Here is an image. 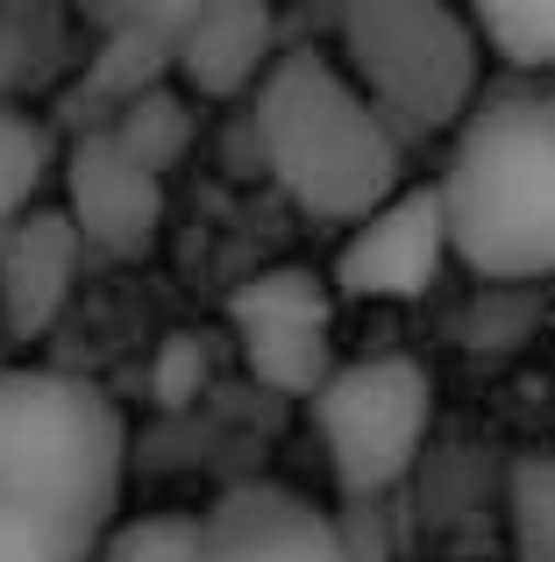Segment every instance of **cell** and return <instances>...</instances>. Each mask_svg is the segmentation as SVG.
<instances>
[{
    "label": "cell",
    "mask_w": 555,
    "mask_h": 562,
    "mask_svg": "<svg viewBox=\"0 0 555 562\" xmlns=\"http://www.w3.org/2000/svg\"><path fill=\"white\" fill-rule=\"evenodd\" d=\"M449 257L477 285H548L555 278V79L485 93L449 136L434 179Z\"/></svg>",
    "instance_id": "6da1fadb"
},
{
    "label": "cell",
    "mask_w": 555,
    "mask_h": 562,
    "mask_svg": "<svg viewBox=\"0 0 555 562\" xmlns=\"http://www.w3.org/2000/svg\"><path fill=\"white\" fill-rule=\"evenodd\" d=\"M250 136H257V157H264V171L278 179V192L306 221L356 228L363 214H377L406 186L399 136L349 86L335 50H314V43L278 50V65L257 79Z\"/></svg>",
    "instance_id": "7a4b0ae2"
},
{
    "label": "cell",
    "mask_w": 555,
    "mask_h": 562,
    "mask_svg": "<svg viewBox=\"0 0 555 562\" xmlns=\"http://www.w3.org/2000/svg\"><path fill=\"white\" fill-rule=\"evenodd\" d=\"M128 484V420L93 378L0 371V513L107 541Z\"/></svg>",
    "instance_id": "3957f363"
},
{
    "label": "cell",
    "mask_w": 555,
    "mask_h": 562,
    "mask_svg": "<svg viewBox=\"0 0 555 562\" xmlns=\"http://www.w3.org/2000/svg\"><path fill=\"white\" fill-rule=\"evenodd\" d=\"M335 65L406 150L463 128L485 86V43L442 0H356L335 22Z\"/></svg>",
    "instance_id": "277c9868"
},
{
    "label": "cell",
    "mask_w": 555,
    "mask_h": 562,
    "mask_svg": "<svg viewBox=\"0 0 555 562\" xmlns=\"http://www.w3.org/2000/svg\"><path fill=\"white\" fill-rule=\"evenodd\" d=\"M93 562H349L342 520L285 484H236L200 513L122 520Z\"/></svg>",
    "instance_id": "5b68a950"
},
{
    "label": "cell",
    "mask_w": 555,
    "mask_h": 562,
    "mask_svg": "<svg viewBox=\"0 0 555 562\" xmlns=\"http://www.w3.org/2000/svg\"><path fill=\"white\" fill-rule=\"evenodd\" d=\"M306 406H314L320 449H328L342 498L371 506L392 484L414 477L420 449H428L434 378L420 357H356V363H335Z\"/></svg>",
    "instance_id": "8992f818"
},
{
    "label": "cell",
    "mask_w": 555,
    "mask_h": 562,
    "mask_svg": "<svg viewBox=\"0 0 555 562\" xmlns=\"http://www.w3.org/2000/svg\"><path fill=\"white\" fill-rule=\"evenodd\" d=\"M228 328H236L250 378L285 398H314L335 371V292L306 263L242 278L228 300Z\"/></svg>",
    "instance_id": "52a82bcc"
},
{
    "label": "cell",
    "mask_w": 555,
    "mask_h": 562,
    "mask_svg": "<svg viewBox=\"0 0 555 562\" xmlns=\"http://www.w3.org/2000/svg\"><path fill=\"white\" fill-rule=\"evenodd\" d=\"M57 214L71 221L79 249L136 263L157 249V228H165V179L143 157H128L107 128H86L65 150V206Z\"/></svg>",
    "instance_id": "ba28073f"
},
{
    "label": "cell",
    "mask_w": 555,
    "mask_h": 562,
    "mask_svg": "<svg viewBox=\"0 0 555 562\" xmlns=\"http://www.w3.org/2000/svg\"><path fill=\"white\" fill-rule=\"evenodd\" d=\"M442 263H449V235H442L434 186H399L377 214H363L349 228L328 292H342V300H428Z\"/></svg>",
    "instance_id": "9c48e42d"
},
{
    "label": "cell",
    "mask_w": 555,
    "mask_h": 562,
    "mask_svg": "<svg viewBox=\"0 0 555 562\" xmlns=\"http://www.w3.org/2000/svg\"><path fill=\"white\" fill-rule=\"evenodd\" d=\"M100 43L86 50L79 79L65 86V128H107L128 100L157 93L171 79V43L185 29V8H100L93 14Z\"/></svg>",
    "instance_id": "30bf717a"
},
{
    "label": "cell",
    "mask_w": 555,
    "mask_h": 562,
    "mask_svg": "<svg viewBox=\"0 0 555 562\" xmlns=\"http://www.w3.org/2000/svg\"><path fill=\"white\" fill-rule=\"evenodd\" d=\"M278 14L264 0H207L185 8V29L171 43V79L200 100H236L257 93V79L278 65Z\"/></svg>",
    "instance_id": "8fae6325"
},
{
    "label": "cell",
    "mask_w": 555,
    "mask_h": 562,
    "mask_svg": "<svg viewBox=\"0 0 555 562\" xmlns=\"http://www.w3.org/2000/svg\"><path fill=\"white\" fill-rule=\"evenodd\" d=\"M79 235L57 206H36L22 214L8 235H0V321L14 335H43L57 314L71 306V285H79Z\"/></svg>",
    "instance_id": "7c38bea8"
},
{
    "label": "cell",
    "mask_w": 555,
    "mask_h": 562,
    "mask_svg": "<svg viewBox=\"0 0 555 562\" xmlns=\"http://www.w3.org/2000/svg\"><path fill=\"white\" fill-rule=\"evenodd\" d=\"M65 65V22L50 8H0V108H22L43 79H57Z\"/></svg>",
    "instance_id": "4fadbf2b"
},
{
    "label": "cell",
    "mask_w": 555,
    "mask_h": 562,
    "mask_svg": "<svg viewBox=\"0 0 555 562\" xmlns=\"http://www.w3.org/2000/svg\"><path fill=\"white\" fill-rule=\"evenodd\" d=\"M193 100L185 93H171V86H157V93H143V100H128L122 114L107 122V136L122 143L128 157H143V165L157 171V179H171L179 171V157L193 150Z\"/></svg>",
    "instance_id": "5bb4252c"
},
{
    "label": "cell",
    "mask_w": 555,
    "mask_h": 562,
    "mask_svg": "<svg viewBox=\"0 0 555 562\" xmlns=\"http://www.w3.org/2000/svg\"><path fill=\"white\" fill-rule=\"evenodd\" d=\"M57 165V136L43 114L29 108H0V235L22 214H36V192Z\"/></svg>",
    "instance_id": "9a60e30c"
},
{
    "label": "cell",
    "mask_w": 555,
    "mask_h": 562,
    "mask_svg": "<svg viewBox=\"0 0 555 562\" xmlns=\"http://www.w3.org/2000/svg\"><path fill=\"white\" fill-rule=\"evenodd\" d=\"M506 520L520 562H555V456H520L506 470Z\"/></svg>",
    "instance_id": "2e32d148"
},
{
    "label": "cell",
    "mask_w": 555,
    "mask_h": 562,
    "mask_svg": "<svg viewBox=\"0 0 555 562\" xmlns=\"http://www.w3.org/2000/svg\"><path fill=\"white\" fill-rule=\"evenodd\" d=\"M534 335V285H477V300L456 314V342L471 357H513Z\"/></svg>",
    "instance_id": "e0dca14e"
},
{
    "label": "cell",
    "mask_w": 555,
    "mask_h": 562,
    "mask_svg": "<svg viewBox=\"0 0 555 562\" xmlns=\"http://www.w3.org/2000/svg\"><path fill=\"white\" fill-rule=\"evenodd\" d=\"M471 29L513 71H555V0H542V8H477Z\"/></svg>",
    "instance_id": "ac0fdd59"
},
{
    "label": "cell",
    "mask_w": 555,
    "mask_h": 562,
    "mask_svg": "<svg viewBox=\"0 0 555 562\" xmlns=\"http://www.w3.org/2000/svg\"><path fill=\"white\" fill-rule=\"evenodd\" d=\"M100 549L65 527H36V520H14L0 513V562H93Z\"/></svg>",
    "instance_id": "d6986e66"
},
{
    "label": "cell",
    "mask_w": 555,
    "mask_h": 562,
    "mask_svg": "<svg viewBox=\"0 0 555 562\" xmlns=\"http://www.w3.org/2000/svg\"><path fill=\"white\" fill-rule=\"evenodd\" d=\"M200 384H207V349H200V335H171L165 357H157V398H165V406H185Z\"/></svg>",
    "instance_id": "ffe728a7"
}]
</instances>
